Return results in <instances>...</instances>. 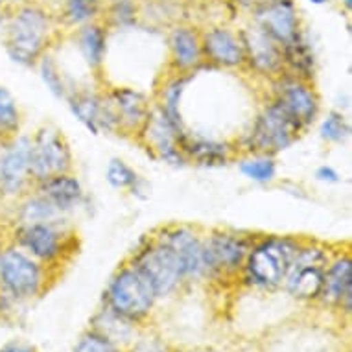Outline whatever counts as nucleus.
<instances>
[{"label": "nucleus", "mask_w": 352, "mask_h": 352, "mask_svg": "<svg viewBox=\"0 0 352 352\" xmlns=\"http://www.w3.org/2000/svg\"><path fill=\"white\" fill-rule=\"evenodd\" d=\"M50 35V17L37 4H21L13 10L6 24L8 56L17 65L30 67L45 52Z\"/></svg>", "instance_id": "f257e3e1"}, {"label": "nucleus", "mask_w": 352, "mask_h": 352, "mask_svg": "<svg viewBox=\"0 0 352 352\" xmlns=\"http://www.w3.org/2000/svg\"><path fill=\"white\" fill-rule=\"evenodd\" d=\"M299 248L295 240L283 236L267 238L256 243L245 256L249 278L262 288H277L288 275Z\"/></svg>", "instance_id": "f03ea898"}, {"label": "nucleus", "mask_w": 352, "mask_h": 352, "mask_svg": "<svg viewBox=\"0 0 352 352\" xmlns=\"http://www.w3.org/2000/svg\"><path fill=\"white\" fill-rule=\"evenodd\" d=\"M155 297V289L137 266L124 267L111 283L107 294L111 310L126 319L144 318Z\"/></svg>", "instance_id": "7ed1b4c3"}, {"label": "nucleus", "mask_w": 352, "mask_h": 352, "mask_svg": "<svg viewBox=\"0 0 352 352\" xmlns=\"http://www.w3.org/2000/svg\"><path fill=\"white\" fill-rule=\"evenodd\" d=\"M300 127L275 102L262 111L251 131V150L262 155H273L294 144Z\"/></svg>", "instance_id": "20e7f679"}, {"label": "nucleus", "mask_w": 352, "mask_h": 352, "mask_svg": "<svg viewBox=\"0 0 352 352\" xmlns=\"http://www.w3.org/2000/svg\"><path fill=\"white\" fill-rule=\"evenodd\" d=\"M0 284L15 299H28L39 292L43 270L21 249H4L0 251Z\"/></svg>", "instance_id": "39448f33"}, {"label": "nucleus", "mask_w": 352, "mask_h": 352, "mask_svg": "<svg viewBox=\"0 0 352 352\" xmlns=\"http://www.w3.org/2000/svg\"><path fill=\"white\" fill-rule=\"evenodd\" d=\"M327 253L319 248H299L286 275V288L297 299H316L321 295L327 273Z\"/></svg>", "instance_id": "423d86ee"}, {"label": "nucleus", "mask_w": 352, "mask_h": 352, "mask_svg": "<svg viewBox=\"0 0 352 352\" xmlns=\"http://www.w3.org/2000/svg\"><path fill=\"white\" fill-rule=\"evenodd\" d=\"M70 166V150L63 135L52 127H43L32 140L30 150V172L32 177L41 181L67 173Z\"/></svg>", "instance_id": "0eeeda50"}, {"label": "nucleus", "mask_w": 352, "mask_h": 352, "mask_svg": "<svg viewBox=\"0 0 352 352\" xmlns=\"http://www.w3.org/2000/svg\"><path fill=\"white\" fill-rule=\"evenodd\" d=\"M133 266H137L140 272L144 273V277L150 280V284L155 289L157 297H162V295L173 292L177 288V284L181 283V278L185 277L177 256L173 254L172 249L166 248L161 242L153 243L150 248H146L144 251H140Z\"/></svg>", "instance_id": "6e6552de"}, {"label": "nucleus", "mask_w": 352, "mask_h": 352, "mask_svg": "<svg viewBox=\"0 0 352 352\" xmlns=\"http://www.w3.org/2000/svg\"><path fill=\"white\" fill-rule=\"evenodd\" d=\"M30 150L32 139L28 137H13L0 150V192L4 196H17L28 185Z\"/></svg>", "instance_id": "1a4fd4ad"}, {"label": "nucleus", "mask_w": 352, "mask_h": 352, "mask_svg": "<svg viewBox=\"0 0 352 352\" xmlns=\"http://www.w3.org/2000/svg\"><path fill=\"white\" fill-rule=\"evenodd\" d=\"M253 17L254 26H258L280 47L300 32L299 12L294 0H267L253 10Z\"/></svg>", "instance_id": "9d476101"}, {"label": "nucleus", "mask_w": 352, "mask_h": 352, "mask_svg": "<svg viewBox=\"0 0 352 352\" xmlns=\"http://www.w3.org/2000/svg\"><path fill=\"white\" fill-rule=\"evenodd\" d=\"M249 253V242L245 238L231 234V232H218L203 242V262L205 272L232 273L242 266Z\"/></svg>", "instance_id": "9b49d317"}, {"label": "nucleus", "mask_w": 352, "mask_h": 352, "mask_svg": "<svg viewBox=\"0 0 352 352\" xmlns=\"http://www.w3.org/2000/svg\"><path fill=\"white\" fill-rule=\"evenodd\" d=\"M240 39H242L245 59H249L253 69L264 72V74H273L283 69V48L270 35L264 34L258 26L243 30L240 34Z\"/></svg>", "instance_id": "f8f14e48"}, {"label": "nucleus", "mask_w": 352, "mask_h": 352, "mask_svg": "<svg viewBox=\"0 0 352 352\" xmlns=\"http://www.w3.org/2000/svg\"><path fill=\"white\" fill-rule=\"evenodd\" d=\"M277 104L294 118L300 129L310 126L318 118L319 100L302 80L284 81L278 91Z\"/></svg>", "instance_id": "ddd939ff"}, {"label": "nucleus", "mask_w": 352, "mask_h": 352, "mask_svg": "<svg viewBox=\"0 0 352 352\" xmlns=\"http://www.w3.org/2000/svg\"><path fill=\"white\" fill-rule=\"evenodd\" d=\"M144 131L151 148L170 164H183V151L179 146L181 131L168 120L161 109L148 113L144 122Z\"/></svg>", "instance_id": "4468645a"}, {"label": "nucleus", "mask_w": 352, "mask_h": 352, "mask_svg": "<svg viewBox=\"0 0 352 352\" xmlns=\"http://www.w3.org/2000/svg\"><path fill=\"white\" fill-rule=\"evenodd\" d=\"M166 248L173 251L177 256L185 277H199L205 273V262H203V242L196 236V232L190 229L179 227L164 232V236L159 240Z\"/></svg>", "instance_id": "2eb2a0df"}, {"label": "nucleus", "mask_w": 352, "mask_h": 352, "mask_svg": "<svg viewBox=\"0 0 352 352\" xmlns=\"http://www.w3.org/2000/svg\"><path fill=\"white\" fill-rule=\"evenodd\" d=\"M201 50L212 63L221 67H240L245 61L240 35L221 26L207 30L201 35Z\"/></svg>", "instance_id": "dca6fc26"}, {"label": "nucleus", "mask_w": 352, "mask_h": 352, "mask_svg": "<svg viewBox=\"0 0 352 352\" xmlns=\"http://www.w3.org/2000/svg\"><path fill=\"white\" fill-rule=\"evenodd\" d=\"M17 234L19 243L37 260L50 262V260L58 258L63 251V236L52 223L23 226Z\"/></svg>", "instance_id": "f3484780"}, {"label": "nucleus", "mask_w": 352, "mask_h": 352, "mask_svg": "<svg viewBox=\"0 0 352 352\" xmlns=\"http://www.w3.org/2000/svg\"><path fill=\"white\" fill-rule=\"evenodd\" d=\"M70 109L76 118L94 135L102 133V129H113L118 126V118L113 107L93 94H78L70 98Z\"/></svg>", "instance_id": "a211bd4d"}, {"label": "nucleus", "mask_w": 352, "mask_h": 352, "mask_svg": "<svg viewBox=\"0 0 352 352\" xmlns=\"http://www.w3.org/2000/svg\"><path fill=\"white\" fill-rule=\"evenodd\" d=\"M321 295L329 302L345 305V310H351L352 300V262L349 256H341L324 273V286Z\"/></svg>", "instance_id": "6ab92c4d"}, {"label": "nucleus", "mask_w": 352, "mask_h": 352, "mask_svg": "<svg viewBox=\"0 0 352 352\" xmlns=\"http://www.w3.org/2000/svg\"><path fill=\"white\" fill-rule=\"evenodd\" d=\"M170 50H172V59L177 69L190 70L201 63V37L196 34V30L188 26H177L172 30Z\"/></svg>", "instance_id": "aec40b11"}, {"label": "nucleus", "mask_w": 352, "mask_h": 352, "mask_svg": "<svg viewBox=\"0 0 352 352\" xmlns=\"http://www.w3.org/2000/svg\"><path fill=\"white\" fill-rule=\"evenodd\" d=\"M39 192L41 196L47 197L48 201L58 208L59 212L74 208L83 197V188H81L80 181L67 173H59V175L41 181Z\"/></svg>", "instance_id": "412c9836"}, {"label": "nucleus", "mask_w": 352, "mask_h": 352, "mask_svg": "<svg viewBox=\"0 0 352 352\" xmlns=\"http://www.w3.org/2000/svg\"><path fill=\"white\" fill-rule=\"evenodd\" d=\"M113 107H115L118 126L142 127L148 118V105L144 96L133 89H118L113 94Z\"/></svg>", "instance_id": "4be33fe9"}, {"label": "nucleus", "mask_w": 352, "mask_h": 352, "mask_svg": "<svg viewBox=\"0 0 352 352\" xmlns=\"http://www.w3.org/2000/svg\"><path fill=\"white\" fill-rule=\"evenodd\" d=\"M179 146L183 153L190 155L203 166L226 164L227 155H229V150L223 142H216L212 139H194L186 133H181Z\"/></svg>", "instance_id": "5701e85b"}, {"label": "nucleus", "mask_w": 352, "mask_h": 352, "mask_svg": "<svg viewBox=\"0 0 352 352\" xmlns=\"http://www.w3.org/2000/svg\"><path fill=\"white\" fill-rule=\"evenodd\" d=\"M280 48H283L284 63H288L299 76H312L316 56H314L310 41L306 39L302 32H299L294 39Z\"/></svg>", "instance_id": "b1692460"}, {"label": "nucleus", "mask_w": 352, "mask_h": 352, "mask_svg": "<svg viewBox=\"0 0 352 352\" xmlns=\"http://www.w3.org/2000/svg\"><path fill=\"white\" fill-rule=\"evenodd\" d=\"M78 48L89 67H100L105 56V32L100 24H83L78 32Z\"/></svg>", "instance_id": "393cba45"}, {"label": "nucleus", "mask_w": 352, "mask_h": 352, "mask_svg": "<svg viewBox=\"0 0 352 352\" xmlns=\"http://www.w3.org/2000/svg\"><path fill=\"white\" fill-rule=\"evenodd\" d=\"M19 124L21 113L17 102L6 87H0V140L6 142L13 139L19 131Z\"/></svg>", "instance_id": "a878e982"}, {"label": "nucleus", "mask_w": 352, "mask_h": 352, "mask_svg": "<svg viewBox=\"0 0 352 352\" xmlns=\"http://www.w3.org/2000/svg\"><path fill=\"white\" fill-rule=\"evenodd\" d=\"M61 214L52 203L48 201L45 196L30 197L21 208V221L23 226H32V223H52V219L58 218Z\"/></svg>", "instance_id": "bb28decb"}, {"label": "nucleus", "mask_w": 352, "mask_h": 352, "mask_svg": "<svg viewBox=\"0 0 352 352\" xmlns=\"http://www.w3.org/2000/svg\"><path fill=\"white\" fill-rule=\"evenodd\" d=\"M186 83H188V78H181V80L172 81L170 85L164 89L162 93V113L166 116L168 120L172 122L173 126L179 129L181 133L183 131V120H181V113H179V102H181V94L185 91Z\"/></svg>", "instance_id": "cd10ccee"}, {"label": "nucleus", "mask_w": 352, "mask_h": 352, "mask_svg": "<svg viewBox=\"0 0 352 352\" xmlns=\"http://www.w3.org/2000/svg\"><path fill=\"white\" fill-rule=\"evenodd\" d=\"M100 0H65L63 17L70 26H83L96 17Z\"/></svg>", "instance_id": "c85d7f7f"}, {"label": "nucleus", "mask_w": 352, "mask_h": 352, "mask_svg": "<svg viewBox=\"0 0 352 352\" xmlns=\"http://www.w3.org/2000/svg\"><path fill=\"white\" fill-rule=\"evenodd\" d=\"M240 172L248 179L256 181V183H270L277 173V166H275V161L270 155H258L242 161Z\"/></svg>", "instance_id": "c756f323"}, {"label": "nucleus", "mask_w": 352, "mask_h": 352, "mask_svg": "<svg viewBox=\"0 0 352 352\" xmlns=\"http://www.w3.org/2000/svg\"><path fill=\"white\" fill-rule=\"evenodd\" d=\"M351 133V126L341 113L332 111L321 124V137L329 142H343Z\"/></svg>", "instance_id": "7c9ffc66"}, {"label": "nucleus", "mask_w": 352, "mask_h": 352, "mask_svg": "<svg viewBox=\"0 0 352 352\" xmlns=\"http://www.w3.org/2000/svg\"><path fill=\"white\" fill-rule=\"evenodd\" d=\"M105 175H107L109 185L115 186V188H131L139 179V175L135 173L133 168L127 166L126 162L120 161V159H113L107 164Z\"/></svg>", "instance_id": "2f4dec72"}, {"label": "nucleus", "mask_w": 352, "mask_h": 352, "mask_svg": "<svg viewBox=\"0 0 352 352\" xmlns=\"http://www.w3.org/2000/svg\"><path fill=\"white\" fill-rule=\"evenodd\" d=\"M41 78L43 81L47 83V87L50 89V93L56 94V96H65V85L61 81V76H59V70L56 67V63L52 61V58H45L41 59Z\"/></svg>", "instance_id": "473e14b6"}, {"label": "nucleus", "mask_w": 352, "mask_h": 352, "mask_svg": "<svg viewBox=\"0 0 352 352\" xmlns=\"http://www.w3.org/2000/svg\"><path fill=\"white\" fill-rule=\"evenodd\" d=\"M74 352H118L116 346L113 345V341L104 338L98 332H89L80 340V343L76 345Z\"/></svg>", "instance_id": "72a5a7b5"}, {"label": "nucleus", "mask_w": 352, "mask_h": 352, "mask_svg": "<svg viewBox=\"0 0 352 352\" xmlns=\"http://www.w3.org/2000/svg\"><path fill=\"white\" fill-rule=\"evenodd\" d=\"M135 15H137V8L131 0H118L113 10H111V19L115 21L118 26H129L135 23Z\"/></svg>", "instance_id": "f704fd0d"}, {"label": "nucleus", "mask_w": 352, "mask_h": 352, "mask_svg": "<svg viewBox=\"0 0 352 352\" xmlns=\"http://www.w3.org/2000/svg\"><path fill=\"white\" fill-rule=\"evenodd\" d=\"M133 352H168L166 346L157 340H142L135 345Z\"/></svg>", "instance_id": "c9c22d12"}, {"label": "nucleus", "mask_w": 352, "mask_h": 352, "mask_svg": "<svg viewBox=\"0 0 352 352\" xmlns=\"http://www.w3.org/2000/svg\"><path fill=\"white\" fill-rule=\"evenodd\" d=\"M316 177L323 183H338L340 181V173L336 172L332 166H321L316 172Z\"/></svg>", "instance_id": "e433bc0d"}, {"label": "nucleus", "mask_w": 352, "mask_h": 352, "mask_svg": "<svg viewBox=\"0 0 352 352\" xmlns=\"http://www.w3.org/2000/svg\"><path fill=\"white\" fill-rule=\"evenodd\" d=\"M0 352H35V349L32 345L21 343V341H12V343H6L2 346Z\"/></svg>", "instance_id": "4c0bfd02"}, {"label": "nucleus", "mask_w": 352, "mask_h": 352, "mask_svg": "<svg viewBox=\"0 0 352 352\" xmlns=\"http://www.w3.org/2000/svg\"><path fill=\"white\" fill-rule=\"evenodd\" d=\"M232 2H234L236 6L245 8V10H251V12H253V10H256L258 6H262L264 2H267V0H232Z\"/></svg>", "instance_id": "58836bf2"}, {"label": "nucleus", "mask_w": 352, "mask_h": 352, "mask_svg": "<svg viewBox=\"0 0 352 352\" xmlns=\"http://www.w3.org/2000/svg\"><path fill=\"white\" fill-rule=\"evenodd\" d=\"M8 6H15V4H13V0H0V13L4 12Z\"/></svg>", "instance_id": "ea45409f"}, {"label": "nucleus", "mask_w": 352, "mask_h": 352, "mask_svg": "<svg viewBox=\"0 0 352 352\" xmlns=\"http://www.w3.org/2000/svg\"><path fill=\"white\" fill-rule=\"evenodd\" d=\"M310 4H316V6H323V4H327V2H330V0H308Z\"/></svg>", "instance_id": "a19ab883"}, {"label": "nucleus", "mask_w": 352, "mask_h": 352, "mask_svg": "<svg viewBox=\"0 0 352 352\" xmlns=\"http://www.w3.org/2000/svg\"><path fill=\"white\" fill-rule=\"evenodd\" d=\"M343 4H345L346 10H351V8H352V0H343Z\"/></svg>", "instance_id": "79ce46f5"}]
</instances>
